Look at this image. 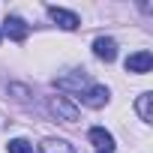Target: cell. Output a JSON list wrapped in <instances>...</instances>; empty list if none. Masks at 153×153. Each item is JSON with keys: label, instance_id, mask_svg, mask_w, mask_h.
<instances>
[{"label": "cell", "instance_id": "3", "mask_svg": "<svg viewBox=\"0 0 153 153\" xmlns=\"http://www.w3.org/2000/svg\"><path fill=\"white\" fill-rule=\"evenodd\" d=\"M48 15H51V21H54V24H60L63 30H78V27H81V18L75 15V12H69V9L48 6Z\"/></svg>", "mask_w": 153, "mask_h": 153}, {"label": "cell", "instance_id": "10", "mask_svg": "<svg viewBox=\"0 0 153 153\" xmlns=\"http://www.w3.org/2000/svg\"><path fill=\"white\" fill-rule=\"evenodd\" d=\"M150 99H153L150 93H141V96H138V102H135V111H138V117H141L144 123H150V120H153V111H150Z\"/></svg>", "mask_w": 153, "mask_h": 153}, {"label": "cell", "instance_id": "2", "mask_svg": "<svg viewBox=\"0 0 153 153\" xmlns=\"http://www.w3.org/2000/svg\"><path fill=\"white\" fill-rule=\"evenodd\" d=\"M54 87L57 90H75L81 96L87 90V75L84 72H72V75H63V78H54Z\"/></svg>", "mask_w": 153, "mask_h": 153}, {"label": "cell", "instance_id": "7", "mask_svg": "<svg viewBox=\"0 0 153 153\" xmlns=\"http://www.w3.org/2000/svg\"><path fill=\"white\" fill-rule=\"evenodd\" d=\"M81 102H84L87 108H102V105L108 102V87H105V84H93V87H87V90L81 93Z\"/></svg>", "mask_w": 153, "mask_h": 153}, {"label": "cell", "instance_id": "9", "mask_svg": "<svg viewBox=\"0 0 153 153\" xmlns=\"http://www.w3.org/2000/svg\"><path fill=\"white\" fill-rule=\"evenodd\" d=\"M42 153H78L69 141H63V138H45L42 141Z\"/></svg>", "mask_w": 153, "mask_h": 153}, {"label": "cell", "instance_id": "8", "mask_svg": "<svg viewBox=\"0 0 153 153\" xmlns=\"http://www.w3.org/2000/svg\"><path fill=\"white\" fill-rule=\"evenodd\" d=\"M93 54H96L99 60H105V63H111V60L117 57V42H114L111 36H99V39L93 42Z\"/></svg>", "mask_w": 153, "mask_h": 153}, {"label": "cell", "instance_id": "4", "mask_svg": "<svg viewBox=\"0 0 153 153\" xmlns=\"http://www.w3.org/2000/svg\"><path fill=\"white\" fill-rule=\"evenodd\" d=\"M87 138H90V144H93L99 153H114V147H117V144H114V135H111L108 129H102V126H93Z\"/></svg>", "mask_w": 153, "mask_h": 153}, {"label": "cell", "instance_id": "12", "mask_svg": "<svg viewBox=\"0 0 153 153\" xmlns=\"http://www.w3.org/2000/svg\"><path fill=\"white\" fill-rule=\"evenodd\" d=\"M9 93H15V99H18V102H24V99L30 96V90H27V87H21V84H9Z\"/></svg>", "mask_w": 153, "mask_h": 153}, {"label": "cell", "instance_id": "6", "mask_svg": "<svg viewBox=\"0 0 153 153\" xmlns=\"http://www.w3.org/2000/svg\"><path fill=\"white\" fill-rule=\"evenodd\" d=\"M150 66H153V54L150 51H135V54L126 57V72L144 75V72H150Z\"/></svg>", "mask_w": 153, "mask_h": 153}, {"label": "cell", "instance_id": "11", "mask_svg": "<svg viewBox=\"0 0 153 153\" xmlns=\"http://www.w3.org/2000/svg\"><path fill=\"white\" fill-rule=\"evenodd\" d=\"M6 150H9V153H33V144H30L27 138H12V141L6 144Z\"/></svg>", "mask_w": 153, "mask_h": 153}, {"label": "cell", "instance_id": "1", "mask_svg": "<svg viewBox=\"0 0 153 153\" xmlns=\"http://www.w3.org/2000/svg\"><path fill=\"white\" fill-rule=\"evenodd\" d=\"M48 111L57 120H63V123H75L78 120V105L69 102L66 96H48Z\"/></svg>", "mask_w": 153, "mask_h": 153}, {"label": "cell", "instance_id": "5", "mask_svg": "<svg viewBox=\"0 0 153 153\" xmlns=\"http://www.w3.org/2000/svg\"><path fill=\"white\" fill-rule=\"evenodd\" d=\"M3 33H6L12 42H24L27 33H30V27H27L18 15H6V21H3Z\"/></svg>", "mask_w": 153, "mask_h": 153}]
</instances>
